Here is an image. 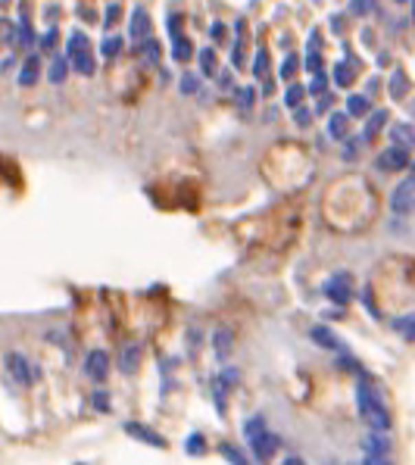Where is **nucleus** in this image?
<instances>
[{
	"label": "nucleus",
	"mask_w": 415,
	"mask_h": 465,
	"mask_svg": "<svg viewBox=\"0 0 415 465\" xmlns=\"http://www.w3.org/2000/svg\"><path fill=\"white\" fill-rule=\"evenodd\" d=\"M356 412H359L366 431L390 434V428H394V415H390V406H388V400H384L381 387L372 385L366 375L356 381Z\"/></svg>",
	"instance_id": "nucleus-1"
},
{
	"label": "nucleus",
	"mask_w": 415,
	"mask_h": 465,
	"mask_svg": "<svg viewBox=\"0 0 415 465\" xmlns=\"http://www.w3.org/2000/svg\"><path fill=\"white\" fill-rule=\"evenodd\" d=\"M240 437H244V446H247V456L253 459L256 465H269L272 456L281 450V440L278 434L269 428V422L262 415H250L244 418V425H240Z\"/></svg>",
	"instance_id": "nucleus-2"
},
{
	"label": "nucleus",
	"mask_w": 415,
	"mask_h": 465,
	"mask_svg": "<svg viewBox=\"0 0 415 465\" xmlns=\"http://www.w3.org/2000/svg\"><path fill=\"white\" fill-rule=\"evenodd\" d=\"M69 60V69L72 72H78L82 78H91V75L97 72V56H94V47H91V41L85 32H69V41H66V54H63Z\"/></svg>",
	"instance_id": "nucleus-3"
},
{
	"label": "nucleus",
	"mask_w": 415,
	"mask_h": 465,
	"mask_svg": "<svg viewBox=\"0 0 415 465\" xmlns=\"http://www.w3.org/2000/svg\"><path fill=\"white\" fill-rule=\"evenodd\" d=\"M3 369H7L10 381L19 385V387H32V385L41 381V369H38L28 356H22L19 350H10L7 356H3Z\"/></svg>",
	"instance_id": "nucleus-4"
},
{
	"label": "nucleus",
	"mask_w": 415,
	"mask_h": 465,
	"mask_svg": "<svg viewBox=\"0 0 415 465\" xmlns=\"http://www.w3.org/2000/svg\"><path fill=\"white\" fill-rule=\"evenodd\" d=\"M322 294H325L334 306H347L350 300H353V275H350V272H334V275H328L325 284H322Z\"/></svg>",
	"instance_id": "nucleus-5"
},
{
	"label": "nucleus",
	"mask_w": 415,
	"mask_h": 465,
	"mask_svg": "<svg viewBox=\"0 0 415 465\" xmlns=\"http://www.w3.org/2000/svg\"><path fill=\"white\" fill-rule=\"evenodd\" d=\"M409 162H412V153H409V150H403V147H394V144H388L381 153L374 156V169H378V172H384V175L406 172Z\"/></svg>",
	"instance_id": "nucleus-6"
},
{
	"label": "nucleus",
	"mask_w": 415,
	"mask_h": 465,
	"mask_svg": "<svg viewBox=\"0 0 415 465\" xmlns=\"http://www.w3.org/2000/svg\"><path fill=\"white\" fill-rule=\"evenodd\" d=\"M390 213L400 219L415 213V182L412 178H403L400 184H394V191H390Z\"/></svg>",
	"instance_id": "nucleus-7"
},
{
	"label": "nucleus",
	"mask_w": 415,
	"mask_h": 465,
	"mask_svg": "<svg viewBox=\"0 0 415 465\" xmlns=\"http://www.w3.org/2000/svg\"><path fill=\"white\" fill-rule=\"evenodd\" d=\"M109 369H113V359H109V353L100 350V347H94V350L85 356V363H82L85 378H88V381H94V385H103V381H106Z\"/></svg>",
	"instance_id": "nucleus-8"
},
{
	"label": "nucleus",
	"mask_w": 415,
	"mask_h": 465,
	"mask_svg": "<svg viewBox=\"0 0 415 465\" xmlns=\"http://www.w3.org/2000/svg\"><path fill=\"white\" fill-rule=\"evenodd\" d=\"M356 75H359V60H356L353 54H344L331 69V85L334 88H341V91H347V88H353Z\"/></svg>",
	"instance_id": "nucleus-9"
},
{
	"label": "nucleus",
	"mask_w": 415,
	"mask_h": 465,
	"mask_svg": "<svg viewBox=\"0 0 415 465\" xmlns=\"http://www.w3.org/2000/svg\"><path fill=\"white\" fill-rule=\"evenodd\" d=\"M309 340H313V344H319V350H328V353H334V356L350 353V347L344 344L337 334H334L331 325H313V328H309Z\"/></svg>",
	"instance_id": "nucleus-10"
},
{
	"label": "nucleus",
	"mask_w": 415,
	"mask_h": 465,
	"mask_svg": "<svg viewBox=\"0 0 415 465\" xmlns=\"http://www.w3.org/2000/svg\"><path fill=\"white\" fill-rule=\"evenodd\" d=\"M41 63H44V56L38 54V50H32V54L19 63V72H16L19 88H34V85H38V78H41V69H44Z\"/></svg>",
	"instance_id": "nucleus-11"
},
{
	"label": "nucleus",
	"mask_w": 415,
	"mask_h": 465,
	"mask_svg": "<svg viewBox=\"0 0 415 465\" xmlns=\"http://www.w3.org/2000/svg\"><path fill=\"white\" fill-rule=\"evenodd\" d=\"M32 47H38V34H34L28 16L19 13V19L13 22V50H28L32 54Z\"/></svg>",
	"instance_id": "nucleus-12"
},
{
	"label": "nucleus",
	"mask_w": 415,
	"mask_h": 465,
	"mask_svg": "<svg viewBox=\"0 0 415 465\" xmlns=\"http://www.w3.org/2000/svg\"><path fill=\"white\" fill-rule=\"evenodd\" d=\"M141 363H144V344L131 340V344H125L122 350H119V371H122V375H137Z\"/></svg>",
	"instance_id": "nucleus-13"
},
{
	"label": "nucleus",
	"mask_w": 415,
	"mask_h": 465,
	"mask_svg": "<svg viewBox=\"0 0 415 465\" xmlns=\"http://www.w3.org/2000/svg\"><path fill=\"white\" fill-rule=\"evenodd\" d=\"M362 122H366V125H362L359 135H362V141H366V144H372L374 138H378L390 125V113H388V109H372V113H368Z\"/></svg>",
	"instance_id": "nucleus-14"
},
{
	"label": "nucleus",
	"mask_w": 415,
	"mask_h": 465,
	"mask_svg": "<svg viewBox=\"0 0 415 465\" xmlns=\"http://www.w3.org/2000/svg\"><path fill=\"white\" fill-rule=\"evenodd\" d=\"M384 131H388L394 147H403V150H409V153L415 150V125H409V122H390Z\"/></svg>",
	"instance_id": "nucleus-15"
},
{
	"label": "nucleus",
	"mask_w": 415,
	"mask_h": 465,
	"mask_svg": "<svg viewBox=\"0 0 415 465\" xmlns=\"http://www.w3.org/2000/svg\"><path fill=\"white\" fill-rule=\"evenodd\" d=\"M125 434H128V437H135L137 444L153 446V450H163V446H166V437H163V434H157L153 428L141 425V422H125Z\"/></svg>",
	"instance_id": "nucleus-16"
},
{
	"label": "nucleus",
	"mask_w": 415,
	"mask_h": 465,
	"mask_svg": "<svg viewBox=\"0 0 415 465\" xmlns=\"http://www.w3.org/2000/svg\"><path fill=\"white\" fill-rule=\"evenodd\" d=\"M328 135L334 138V141H347L350 135H353V119H350L344 109H334L331 116H328Z\"/></svg>",
	"instance_id": "nucleus-17"
},
{
	"label": "nucleus",
	"mask_w": 415,
	"mask_h": 465,
	"mask_svg": "<svg viewBox=\"0 0 415 465\" xmlns=\"http://www.w3.org/2000/svg\"><path fill=\"white\" fill-rule=\"evenodd\" d=\"M394 444H390V434L384 431H366L362 437V453H372V456H390Z\"/></svg>",
	"instance_id": "nucleus-18"
},
{
	"label": "nucleus",
	"mask_w": 415,
	"mask_h": 465,
	"mask_svg": "<svg viewBox=\"0 0 415 465\" xmlns=\"http://www.w3.org/2000/svg\"><path fill=\"white\" fill-rule=\"evenodd\" d=\"M409 91H412V85H409V75L403 72L400 66H394V72H390V78H388V94H390V100H406Z\"/></svg>",
	"instance_id": "nucleus-19"
},
{
	"label": "nucleus",
	"mask_w": 415,
	"mask_h": 465,
	"mask_svg": "<svg viewBox=\"0 0 415 465\" xmlns=\"http://www.w3.org/2000/svg\"><path fill=\"white\" fill-rule=\"evenodd\" d=\"M137 50H141V63L147 69H157L159 60H163V44H159L153 34H150V38H144L141 44H137Z\"/></svg>",
	"instance_id": "nucleus-20"
},
{
	"label": "nucleus",
	"mask_w": 415,
	"mask_h": 465,
	"mask_svg": "<svg viewBox=\"0 0 415 465\" xmlns=\"http://www.w3.org/2000/svg\"><path fill=\"white\" fill-rule=\"evenodd\" d=\"M372 109H374L372 97H366V94H350L347 100H344V113H347L350 119H366Z\"/></svg>",
	"instance_id": "nucleus-21"
},
{
	"label": "nucleus",
	"mask_w": 415,
	"mask_h": 465,
	"mask_svg": "<svg viewBox=\"0 0 415 465\" xmlns=\"http://www.w3.org/2000/svg\"><path fill=\"white\" fill-rule=\"evenodd\" d=\"M212 350L218 359H228L234 350V331L232 328H216L212 331Z\"/></svg>",
	"instance_id": "nucleus-22"
},
{
	"label": "nucleus",
	"mask_w": 415,
	"mask_h": 465,
	"mask_svg": "<svg viewBox=\"0 0 415 465\" xmlns=\"http://www.w3.org/2000/svg\"><path fill=\"white\" fill-rule=\"evenodd\" d=\"M197 66H200L197 72L203 75V78H216L218 69H222V66H218L216 47H200V50H197Z\"/></svg>",
	"instance_id": "nucleus-23"
},
{
	"label": "nucleus",
	"mask_w": 415,
	"mask_h": 465,
	"mask_svg": "<svg viewBox=\"0 0 415 465\" xmlns=\"http://www.w3.org/2000/svg\"><path fill=\"white\" fill-rule=\"evenodd\" d=\"M218 456H222L228 465H253V459L247 456V450L238 444H218Z\"/></svg>",
	"instance_id": "nucleus-24"
},
{
	"label": "nucleus",
	"mask_w": 415,
	"mask_h": 465,
	"mask_svg": "<svg viewBox=\"0 0 415 465\" xmlns=\"http://www.w3.org/2000/svg\"><path fill=\"white\" fill-rule=\"evenodd\" d=\"M172 60L175 63H191L194 60V41L188 38V34L172 38Z\"/></svg>",
	"instance_id": "nucleus-25"
},
{
	"label": "nucleus",
	"mask_w": 415,
	"mask_h": 465,
	"mask_svg": "<svg viewBox=\"0 0 415 465\" xmlns=\"http://www.w3.org/2000/svg\"><path fill=\"white\" fill-rule=\"evenodd\" d=\"M128 32H131V38H135V44H141L144 38H150V16L144 13L141 7L131 13V28Z\"/></svg>",
	"instance_id": "nucleus-26"
},
{
	"label": "nucleus",
	"mask_w": 415,
	"mask_h": 465,
	"mask_svg": "<svg viewBox=\"0 0 415 465\" xmlns=\"http://www.w3.org/2000/svg\"><path fill=\"white\" fill-rule=\"evenodd\" d=\"M390 328L396 331V334L406 340V344H415V312H406V316H396L394 322H390Z\"/></svg>",
	"instance_id": "nucleus-27"
},
{
	"label": "nucleus",
	"mask_w": 415,
	"mask_h": 465,
	"mask_svg": "<svg viewBox=\"0 0 415 465\" xmlns=\"http://www.w3.org/2000/svg\"><path fill=\"white\" fill-rule=\"evenodd\" d=\"M232 94H234V103H238V107L244 109V113H250V109L256 107L259 88H256V85H240V88H234Z\"/></svg>",
	"instance_id": "nucleus-28"
},
{
	"label": "nucleus",
	"mask_w": 415,
	"mask_h": 465,
	"mask_svg": "<svg viewBox=\"0 0 415 465\" xmlns=\"http://www.w3.org/2000/svg\"><path fill=\"white\" fill-rule=\"evenodd\" d=\"M69 60L66 56H50V63H47V78L54 81V85H63V81L69 78Z\"/></svg>",
	"instance_id": "nucleus-29"
},
{
	"label": "nucleus",
	"mask_w": 415,
	"mask_h": 465,
	"mask_svg": "<svg viewBox=\"0 0 415 465\" xmlns=\"http://www.w3.org/2000/svg\"><path fill=\"white\" fill-rule=\"evenodd\" d=\"M178 88H181L184 97H197L203 91V75L200 72H184L181 81H178Z\"/></svg>",
	"instance_id": "nucleus-30"
},
{
	"label": "nucleus",
	"mask_w": 415,
	"mask_h": 465,
	"mask_svg": "<svg viewBox=\"0 0 415 465\" xmlns=\"http://www.w3.org/2000/svg\"><path fill=\"white\" fill-rule=\"evenodd\" d=\"M362 147H368V144L362 141V135H350L347 141L341 144V156H344L347 162H356V160L362 156Z\"/></svg>",
	"instance_id": "nucleus-31"
},
{
	"label": "nucleus",
	"mask_w": 415,
	"mask_h": 465,
	"mask_svg": "<svg viewBox=\"0 0 415 465\" xmlns=\"http://www.w3.org/2000/svg\"><path fill=\"white\" fill-rule=\"evenodd\" d=\"M306 103V88L300 85V81H291L284 88V107L287 109H297V107H303Z\"/></svg>",
	"instance_id": "nucleus-32"
},
{
	"label": "nucleus",
	"mask_w": 415,
	"mask_h": 465,
	"mask_svg": "<svg viewBox=\"0 0 415 465\" xmlns=\"http://www.w3.org/2000/svg\"><path fill=\"white\" fill-rule=\"evenodd\" d=\"M269 66H272V56H269V50L266 47H259L256 50V56H253V66H250V72H253V78H269Z\"/></svg>",
	"instance_id": "nucleus-33"
},
{
	"label": "nucleus",
	"mask_w": 415,
	"mask_h": 465,
	"mask_svg": "<svg viewBox=\"0 0 415 465\" xmlns=\"http://www.w3.org/2000/svg\"><path fill=\"white\" fill-rule=\"evenodd\" d=\"M125 50V41H122V34H106V38L100 41V54L106 56V60H116L119 54Z\"/></svg>",
	"instance_id": "nucleus-34"
},
{
	"label": "nucleus",
	"mask_w": 415,
	"mask_h": 465,
	"mask_svg": "<svg viewBox=\"0 0 415 465\" xmlns=\"http://www.w3.org/2000/svg\"><path fill=\"white\" fill-rule=\"evenodd\" d=\"M328 85H331V75L322 69V72H315L313 78H309V85H306V94L309 97H322V94H328Z\"/></svg>",
	"instance_id": "nucleus-35"
},
{
	"label": "nucleus",
	"mask_w": 415,
	"mask_h": 465,
	"mask_svg": "<svg viewBox=\"0 0 415 465\" xmlns=\"http://www.w3.org/2000/svg\"><path fill=\"white\" fill-rule=\"evenodd\" d=\"M300 66H303V56H297V54H287L284 56V63H281V78L291 85V81H297V72H300Z\"/></svg>",
	"instance_id": "nucleus-36"
},
{
	"label": "nucleus",
	"mask_w": 415,
	"mask_h": 465,
	"mask_svg": "<svg viewBox=\"0 0 415 465\" xmlns=\"http://www.w3.org/2000/svg\"><path fill=\"white\" fill-rule=\"evenodd\" d=\"M378 13V0H350V16L356 19H368Z\"/></svg>",
	"instance_id": "nucleus-37"
},
{
	"label": "nucleus",
	"mask_w": 415,
	"mask_h": 465,
	"mask_svg": "<svg viewBox=\"0 0 415 465\" xmlns=\"http://www.w3.org/2000/svg\"><path fill=\"white\" fill-rule=\"evenodd\" d=\"M56 44H60V32H56L54 25H50L44 34H38V54H41V56L44 54H54Z\"/></svg>",
	"instance_id": "nucleus-38"
},
{
	"label": "nucleus",
	"mask_w": 415,
	"mask_h": 465,
	"mask_svg": "<svg viewBox=\"0 0 415 465\" xmlns=\"http://www.w3.org/2000/svg\"><path fill=\"white\" fill-rule=\"evenodd\" d=\"M291 113H293V125H297V129H309V125H313V119H315L313 107H306V103H303V107H297V109H291Z\"/></svg>",
	"instance_id": "nucleus-39"
},
{
	"label": "nucleus",
	"mask_w": 415,
	"mask_h": 465,
	"mask_svg": "<svg viewBox=\"0 0 415 465\" xmlns=\"http://www.w3.org/2000/svg\"><path fill=\"white\" fill-rule=\"evenodd\" d=\"M244 63H247L244 38H240V34H234V41H232V69H244Z\"/></svg>",
	"instance_id": "nucleus-40"
},
{
	"label": "nucleus",
	"mask_w": 415,
	"mask_h": 465,
	"mask_svg": "<svg viewBox=\"0 0 415 465\" xmlns=\"http://www.w3.org/2000/svg\"><path fill=\"white\" fill-rule=\"evenodd\" d=\"M303 69H306L309 75L322 72V69H325V63H322V50H309V47H306V56H303Z\"/></svg>",
	"instance_id": "nucleus-41"
},
{
	"label": "nucleus",
	"mask_w": 415,
	"mask_h": 465,
	"mask_svg": "<svg viewBox=\"0 0 415 465\" xmlns=\"http://www.w3.org/2000/svg\"><path fill=\"white\" fill-rule=\"evenodd\" d=\"M234 88H238V85H234L232 69H218V75H216V91H222V94H232Z\"/></svg>",
	"instance_id": "nucleus-42"
},
{
	"label": "nucleus",
	"mask_w": 415,
	"mask_h": 465,
	"mask_svg": "<svg viewBox=\"0 0 415 465\" xmlns=\"http://www.w3.org/2000/svg\"><path fill=\"white\" fill-rule=\"evenodd\" d=\"M184 450L191 453V456H203V453H206V440H203V434H191V437L184 440Z\"/></svg>",
	"instance_id": "nucleus-43"
},
{
	"label": "nucleus",
	"mask_w": 415,
	"mask_h": 465,
	"mask_svg": "<svg viewBox=\"0 0 415 465\" xmlns=\"http://www.w3.org/2000/svg\"><path fill=\"white\" fill-rule=\"evenodd\" d=\"M166 32H169V38H178V34H184V19L178 13H169L166 16Z\"/></svg>",
	"instance_id": "nucleus-44"
},
{
	"label": "nucleus",
	"mask_w": 415,
	"mask_h": 465,
	"mask_svg": "<svg viewBox=\"0 0 415 465\" xmlns=\"http://www.w3.org/2000/svg\"><path fill=\"white\" fill-rule=\"evenodd\" d=\"M331 107H334V94H331V91H328V94L315 97V107H313V113H315V116H325V113H331Z\"/></svg>",
	"instance_id": "nucleus-45"
},
{
	"label": "nucleus",
	"mask_w": 415,
	"mask_h": 465,
	"mask_svg": "<svg viewBox=\"0 0 415 465\" xmlns=\"http://www.w3.org/2000/svg\"><path fill=\"white\" fill-rule=\"evenodd\" d=\"M91 406H94L97 412H109L113 406H109V393L106 391H94L91 393Z\"/></svg>",
	"instance_id": "nucleus-46"
},
{
	"label": "nucleus",
	"mask_w": 415,
	"mask_h": 465,
	"mask_svg": "<svg viewBox=\"0 0 415 465\" xmlns=\"http://www.w3.org/2000/svg\"><path fill=\"white\" fill-rule=\"evenodd\" d=\"M210 38L216 41V44H225V41H228V25H225V22H212L210 25Z\"/></svg>",
	"instance_id": "nucleus-47"
},
{
	"label": "nucleus",
	"mask_w": 415,
	"mask_h": 465,
	"mask_svg": "<svg viewBox=\"0 0 415 465\" xmlns=\"http://www.w3.org/2000/svg\"><path fill=\"white\" fill-rule=\"evenodd\" d=\"M119 16H122V7H119V3H109V7H106V19H103V25L113 28V25L119 22Z\"/></svg>",
	"instance_id": "nucleus-48"
},
{
	"label": "nucleus",
	"mask_w": 415,
	"mask_h": 465,
	"mask_svg": "<svg viewBox=\"0 0 415 465\" xmlns=\"http://www.w3.org/2000/svg\"><path fill=\"white\" fill-rule=\"evenodd\" d=\"M359 465H394L390 456H372V453H362V462Z\"/></svg>",
	"instance_id": "nucleus-49"
},
{
	"label": "nucleus",
	"mask_w": 415,
	"mask_h": 465,
	"mask_svg": "<svg viewBox=\"0 0 415 465\" xmlns=\"http://www.w3.org/2000/svg\"><path fill=\"white\" fill-rule=\"evenodd\" d=\"M0 44L13 47V22H0Z\"/></svg>",
	"instance_id": "nucleus-50"
},
{
	"label": "nucleus",
	"mask_w": 415,
	"mask_h": 465,
	"mask_svg": "<svg viewBox=\"0 0 415 465\" xmlns=\"http://www.w3.org/2000/svg\"><path fill=\"white\" fill-rule=\"evenodd\" d=\"M378 91H381V78H378V75H372V78L366 81V91H362V94H366V97H374Z\"/></svg>",
	"instance_id": "nucleus-51"
},
{
	"label": "nucleus",
	"mask_w": 415,
	"mask_h": 465,
	"mask_svg": "<svg viewBox=\"0 0 415 465\" xmlns=\"http://www.w3.org/2000/svg\"><path fill=\"white\" fill-rule=\"evenodd\" d=\"M272 94H275V78L269 75V78H262V88H259V97H266V100H269Z\"/></svg>",
	"instance_id": "nucleus-52"
},
{
	"label": "nucleus",
	"mask_w": 415,
	"mask_h": 465,
	"mask_svg": "<svg viewBox=\"0 0 415 465\" xmlns=\"http://www.w3.org/2000/svg\"><path fill=\"white\" fill-rule=\"evenodd\" d=\"M16 69V56H7V60H0V72H13Z\"/></svg>",
	"instance_id": "nucleus-53"
},
{
	"label": "nucleus",
	"mask_w": 415,
	"mask_h": 465,
	"mask_svg": "<svg viewBox=\"0 0 415 465\" xmlns=\"http://www.w3.org/2000/svg\"><path fill=\"white\" fill-rule=\"evenodd\" d=\"M278 465H306V462H303V459H300V456H284Z\"/></svg>",
	"instance_id": "nucleus-54"
},
{
	"label": "nucleus",
	"mask_w": 415,
	"mask_h": 465,
	"mask_svg": "<svg viewBox=\"0 0 415 465\" xmlns=\"http://www.w3.org/2000/svg\"><path fill=\"white\" fill-rule=\"evenodd\" d=\"M362 44H366V47H374V34L372 32H362Z\"/></svg>",
	"instance_id": "nucleus-55"
},
{
	"label": "nucleus",
	"mask_w": 415,
	"mask_h": 465,
	"mask_svg": "<svg viewBox=\"0 0 415 465\" xmlns=\"http://www.w3.org/2000/svg\"><path fill=\"white\" fill-rule=\"evenodd\" d=\"M406 172H409V175H406V178H412V182H415V160H412V162H409V169H406Z\"/></svg>",
	"instance_id": "nucleus-56"
},
{
	"label": "nucleus",
	"mask_w": 415,
	"mask_h": 465,
	"mask_svg": "<svg viewBox=\"0 0 415 465\" xmlns=\"http://www.w3.org/2000/svg\"><path fill=\"white\" fill-rule=\"evenodd\" d=\"M409 7H412V13L409 16H412V25H415V0H409Z\"/></svg>",
	"instance_id": "nucleus-57"
},
{
	"label": "nucleus",
	"mask_w": 415,
	"mask_h": 465,
	"mask_svg": "<svg viewBox=\"0 0 415 465\" xmlns=\"http://www.w3.org/2000/svg\"><path fill=\"white\" fill-rule=\"evenodd\" d=\"M394 3H409V0H394Z\"/></svg>",
	"instance_id": "nucleus-58"
},
{
	"label": "nucleus",
	"mask_w": 415,
	"mask_h": 465,
	"mask_svg": "<svg viewBox=\"0 0 415 465\" xmlns=\"http://www.w3.org/2000/svg\"><path fill=\"white\" fill-rule=\"evenodd\" d=\"M78 465H85V462H78Z\"/></svg>",
	"instance_id": "nucleus-59"
}]
</instances>
